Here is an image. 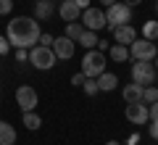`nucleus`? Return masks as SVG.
Masks as SVG:
<instances>
[{"label": "nucleus", "mask_w": 158, "mask_h": 145, "mask_svg": "<svg viewBox=\"0 0 158 145\" xmlns=\"http://www.w3.org/2000/svg\"><path fill=\"white\" fill-rule=\"evenodd\" d=\"M95 82H98V90H100V92H111V90H116L118 77H116V74H111V71H103V74H98V77H95Z\"/></svg>", "instance_id": "nucleus-14"}, {"label": "nucleus", "mask_w": 158, "mask_h": 145, "mask_svg": "<svg viewBox=\"0 0 158 145\" xmlns=\"http://www.w3.org/2000/svg\"><path fill=\"white\" fill-rule=\"evenodd\" d=\"M156 56H158V50H156L153 40L135 37V42H129V58H135V61H153Z\"/></svg>", "instance_id": "nucleus-5"}, {"label": "nucleus", "mask_w": 158, "mask_h": 145, "mask_svg": "<svg viewBox=\"0 0 158 145\" xmlns=\"http://www.w3.org/2000/svg\"><path fill=\"white\" fill-rule=\"evenodd\" d=\"M98 32H90V29H85V32L79 34V40H77V45H82L85 50H92V48H98Z\"/></svg>", "instance_id": "nucleus-18"}, {"label": "nucleus", "mask_w": 158, "mask_h": 145, "mask_svg": "<svg viewBox=\"0 0 158 145\" xmlns=\"http://www.w3.org/2000/svg\"><path fill=\"white\" fill-rule=\"evenodd\" d=\"M16 61H19V63H27V61H29V50H24V48H16Z\"/></svg>", "instance_id": "nucleus-27"}, {"label": "nucleus", "mask_w": 158, "mask_h": 145, "mask_svg": "<svg viewBox=\"0 0 158 145\" xmlns=\"http://www.w3.org/2000/svg\"><path fill=\"white\" fill-rule=\"evenodd\" d=\"M103 71H106V53L98 50V48L87 50L85 56H82V74L95 79L98 74H103Z\"/></svg>", "instance_id": "nucleus-3"}, {"label": "nucleus", "mask_w": 158, "mask_h": 145, "mask_svg": "<svg viewBox=\"0 0 158 145\" xmlns=\"http://www.w3.org/2000/svg\"><path fill=\"white\" fill-rule=\"evenodd\" d=\"M103 13H106V27L111 29V32L116 27H121V24H132V8L127 6V3H118L116 0V3H111Z\"/></svg>", "instance_id": "nucleus-2"}, {"label": "nucleus", "mask_w": 158, "mask_h": 145, "mask_svg": "<svg viewBox=\"0 0 158 145\" xmlns=\"http://www.w3.org/2000/svg\"><path fill=\"white\" fill-rule=\"evenodd\" d=\"M16 103H19V108H21V111H34V108H37V103H40L37 90L29 87V84L16 87Z\"/></svg>", "instance_id": "nucleus-8"}, {"label": "nucleus", "mask_w": 158, "mask_h": 145, "mask_svg": "<svg viewBox=\"0 0 158 145\" xmlns=\"http://www.w3.org/2000/svg\"><path fill=\"white\" fill-rule=\"evenodd\" d=\"M79 21H82L85 29H90V32H100V29L106 27V13H103L100 8H85L82 16H79Z\"/></svg>", "instance_id": "nucleus-7"}, {"label": "nucleus", "mask_w": 158, "mask_h": 145, "mask_svg": "<svg viewBox=\"0 0 158 145\" xmlns=\"http://www.w3.org/2000/svg\"><path fill=\"white\" fill-rule=\"evenodd\" d=\"M148 116H150V122H158V100L148 106Z\"/></svg>", "instance_id": "nucleus-26"}, {"label": "nucleus", "mask_w": 158, "mask_h": 145, "mask_svg": "<svg viewBox=\"0 0 158 145\" xmlns=\"http://www.w3.org/2000/svg\"><path fill=\"white\" fill-rule=\"evenodd\" d=\"M82 90H85V92L90 95V98H92V95H98V92H100V90H98V82H95L92 77H85V82H82Z\"/></svg>", "instance_id": "nucleus-23"}, {"label": "nucleus", "mask_w": 158, "mask_h": 145, "mask_svg": "<svg viewBox=\"0 0 158 145\" xmlns=\"http://www.w3.org/2000/svg\"><path fill=\"white\" fill-rule=\"evenodd\" d=\"M135 37H137V29L132 24H121V27L113 29V42H118V45L129 48V42H135Z\"/></svg>", "instance_id": "nucleus-11"}, {"label": "nucleus", "mask_w": 158, "mask_h": 145, "mask_svg": "<svg viewBox=\"0 0 158 145\" xmlns=\"http://www.w3.org/2000/svg\"><path fill=\"white\" fill-rule=\"evenodd\" d=\"M142 84H137V82H132V84H124V90H121V95H124V100L127 103H140L142 100Z\"/></svg>", "instance_id": "nucleus-15"}, {"label": "nucleus", "mask_w": 158, "mask_h": 145, "mask_svg": "<svg viewBox=\"0 0 158 145\" xmlns=\"http://www.w3.org/2000/svg\"><path fill=\"white\" fill-rule=\"evenodd\" d=\"M156 100H158V87L156 84H148V87L142 90V103L150 106V103H156Z\"/></svg>", "instance_id": "nucleus-22"}, {"label": "nucleus", "mask_w": 158, "mask_h": 145, "mask_svg": "<svg viewBox=\"0 0 158 145\" xmlns=\"http://www.w3.org/2000/svg\"><path fill=\"white\" fill-rule=\"evenodd\" d=\"M148 132H150L153 140H158V122H150V129H148Z\"/></svg>", "instance_id": "nucleus-30"}, {"label": "nucleus", "mask_w": 158, "mask_h": 145, "mask_svg": "<svg viewBox=\"0 0 158 145\" xmlns=\"http://www.w3.org/2000/svg\"><path fill=\"white\" fill-rule=\"evenodd\" d=\"M56 53H53V48H45V45H34V48H29V63H32L34 69H40V71H48V69L56 66Z\"/></svg>", "instance_id": "nucleus-4"}, {"label": "nucleus", "mask_w": 158, "mask_h": 145, "mask_svg": "<svg viewBox=\"0 0 158 145\" xmlns=\"http://www.w3.org/2000/svg\"><path fill=\"white\" fill-rule=\"evenodd\" d=\"M100 3H103V6L108 8V6H111V3H116V0H100Z\"/></svg>", "instance_id": "nucleus-34"}, {"label": "nucleus", "mask_w": 158, "mask_h": 145, "mask_svg": "<svg viewBox=\"0 0 158 145\" xmlns=\"http://www.w3.org/2000/svg\"><path fill=\"white\" fill-rule=\"evenodd\" d=\"M13 11V0H0V16H8Z\"/></svg>", "instance_id": "nucleus-24"}, {"label": "nucleus", "mask_w": 158, "mask_h": 145, "mask_svg": "<svg viewBox=\"0 0 158 145\" xmlns=\"http://www.w3.org/2000/svg\"><path fill=\"white\" fill-rule=\"evenodd\" d=\"M121 3H127V6H129V8H135V6H140L142 0H121Z\"/></svg>", "instance_id": "nucleus-33"}, {"label": "nucleus", "mask_w": 158, "mask_h": 145, "mask_svg": "<svg viewBox=\"0 0 158 145\" xmlns=\"http://www.w3.org/2000/svg\"><path fill=\"white\" fill-rule=\"evenodd\" d=\"M82 82H85V74H82V71L71 77V84H74V87H82Z\"/></svg>", "instance_id": "nucleus-29"}, {"label": "nucleus", "mask_w": 158, "mask_h": 145, "mask_svg": "<svg viewBox=\"0 0 158 145\" xmlns=\"http://www.w3.org/2000/svg\"><path fill=\"white\" fill-rule=\"evenodd\" d=\"M21 122H24V127H27V129H40V127H42V119H40L34 111H24Z\"/></svg>", "instance_id": "nucleus-19"}, {"label": "nucleus", "mask_w": 158, "mask_h": 145, "mask_svg": "<svg viewBox=\"0 0 158 145\" xmlns=\"http://www.w3.org/2000/svg\"><path fill=\"white\" fill-rule=\"evenodd\" d=\"M106 145H121V143H116V140H111V143H106Z\"/></svg>", "instance_id": "nucleus-35"}, {"label": "nucleus", "mask_w": 158, "mask_h": 145, "mask_svg": "<svg viewBox=\"0 0 158 145\" xmlns=\"http://www.w3.org/2000/svg\"><path fill=\"white\" fill-rule=\"evenodd\" d=\"M40 34H42V29H40V21L34 16L32 19L29 16H16L13 21H8V29H6L8 42L13 48H24V50H29V48H34L40 42Z\"/></svg>", "instance_id": "nucleus-1"}, {"label": "nucleus", "mask_w": 158, "mask_h": 145, "mask_svg": "<svg viewBox=\"0 0 158 145\" xmlns=\"http://www.w3.org/2000/svg\"><path fill=\"white\" fill-rule=\"evenodd\" d=\"M142 37L156 42V40H158V21H145V24H142Z\"/></svg>", "instance_id": "nucleus-21"}, {"label": "nucleus", "mask_w": 158, "mask_h": 145, "mask_svg": "<svg viewBox=\"0 0 158 145\" xmlns=\"http://www.w3.org/2000/svg\"><path fill=\"white\" fill-rule=\"evenodd\" d=\"M140 143V134H129V140H127V145H137Z\"/></svg>", "instance_id": "nucleus-31"}, {"label": "nucleus", "mask_w": 158, "mask_h": 145, "mask_svg": "<svg viewBox=\"0 0 158 145\" xmlns=\"http://www.w3.org/2000/svg\"><path fill=\"white\" fill-rule=\"evenodd\" d=\"M82 32H85L82 21H69V24H66V37H69V40H74V42L79 40V34H82Z\"/></svg>", "instance_id": "nucleus-20"}, {"label": "nucleus", "mask_w": 158, "mask_h": 145, "mask_svg": "<svg viewBox=\"0 0 158 145\" xmlns=\"http://www.w3.org/2000/svg\"><path fill=\"white\" fill-rule=\"evenodd\" d=\"M16 143V127L8 122H0V145H13Z\"/></svg>", "instance_id": "nucleus-16"}, {"label": "nucleus", "mask_w": 158, "mask_h": 145, "mask_svg": "<svg viewBox=\"0 0 158 145\" xmlns=\"http://www.w3.org/2000/svg\"><path fill=\"white\" fill-rule=\"evenodd\" d=\"M53 53H56V58H61V61H69V58L74 56V48H77V42H74V40H69L66 34H63V37H56L53 40Z\"/></svg>", "instance_id": "nucleus-10"}, {"label": "nucleus", "mask_w": 158, "mask_h": 145, "mask_svg": "<svg viewBox=\"0 0 158 145\" xmlns=\"http://www.w3.org/2000/svg\"><path fill=\"white\" fill-rule=\"evenodd\" d=\"M53 13H56L53 0H37V3H34V19H37V21H48Z\"/></svg>", "instance_id": "nucleus-13"}, {"label": "nucleus", "mask_w": 158, "mask_h": 145, "mask_svg": "<svg viewBox=\"0 0 158 145\" xmlns=\"http://www.w3.org/2000/svg\"><path fill=\"white\" fill-rule=\"evenodd\" d=\"M108 56H111V61H116V63H124V61H129V48L127 45H111L108 48Z\"/></svg>", "instance_id": "nucleus-17"}, {"label": "nucleus", "mask_w": 158, "mask_h": 145, "mask_svg": "<svg viewBox=\"0 0 158 145\" xmlns=\"http://www.w3.org/2000/svg\"><path fill=\"white\" fill-rule=\"evenodd\" d=\"M74 3H77V6L82 8V11H85V8H90V0H74Z\"/></svg>", "instance_id": "nucleus-32"}, {"label": "nucleus", "mask_w": 158, "mask_h": 145, "mask_svg": "<svg viewBox=\"0 0 158 145\" xmlns=\"http://www.w3.org/2000/svg\"><path fill=\"white\" fill-rule=\"evenodd\" d=\"M156 13H158V3H156Z\"/></svg>", "instance_id": "nucleus-37"}, {"label": "nucleus", "mask_w": 158, "mask_h": 145, "mask_svg": "<svg viewBox=\"0 0 158 145\" xmlns=\"http://www.w3.org/2000/svg\"><path fill=\"white\" fill-rule=\"evenodd\" d=\"M124 116L129 119L132 124H137V127H142V124H148L150 122V116H148V103H127V111H124Z\"/></svg>", "instance_id": "nucleus-9"}, {"label": "nucleus", "mask_w": 158, "mask_h": 145, "mask_svg": "<svg viewBox=\"0 0 158 145\" xmlns=\"http://www.w3.org/2000/svg\"><path fill=\"white\" fill-rule=\"evenodd\" d=\"M153 66H156V71H158V56H156V63H153Z\"/></svg>", "instance_id": "nucleus-36"}, {"label": "nucleus", "mask_w": 158, "mask_h": 145, "mask_svg": "<svg viewBox=\"0 0 158 145\" xmlns=\"http://www.w3.org/2000/svg\"><path fill=\"white\" fill-rule=\"evenodd\" d=\"M8 50H11V42H8V37L0 34V56H8Z\"/></svg>", "instance_id": "nucleus-25"}, {"label": "nucleus", "mask_w": 158, "mask_h": 145, "mask_svg": "<svg viewBox=\"0 0 158 145\" xmlns=\"http://www.w3.org/2000/svg\"><path fill=\"white\" fill-rule=\"evenodd\" d=\"M53 40H56V37H53V34H48V32H42V34H40V45H45V48H50V45H53Z\"/></svg>", "instance_id": "nucleus-28"}, {"label": "nucleus", "mask_w": 158, "mask_h": 145, "mask_svg": "<svg viewBox=\"0 0 158 145\" xmlns=\"http://www.w3.org/2000/svg\"><path fill=\"white\" fill-rule=\"evenodd\" d=\"M58 13H61L63 21H79V16H82V8L74 3V0H61V8H58Z\"/></svg>", "instance_id": "nucleus-12"}, {"label": "nucleus", "mask_w": 158, "mask_h": 145, "mask_svg": "<svg viewBox=\"0 0 158 145\" xmlns=\"http://www.w3.org/2000/svg\"><path fill=\"white\" fill-rule=\"evenodd\" d=\"M156 66H153V61H135L132 63V82L142 84V87H148V84H156Z\"/></svg>", "instance_id": "nucleus-6"}]
</instances>
